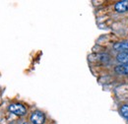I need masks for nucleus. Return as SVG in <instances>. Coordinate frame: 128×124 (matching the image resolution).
<instances>
[{
  "mask_svg": "<svg viewBox=\"0 0 128 124\" xmlns=\"http://www.w3.org/2000/svg\"><path fill=\"white\" fill-rule=\"evenodd\" d=\"M8 109H9L10 112L14 113L15 115H18V116H23L27 113L26 108L21 104H12L9 106Z\"/></svg>",
  "mask_w": 128,
  "mask_h": 124,
  "instance_id": "f257e3e1",
  "label": "nucleus"
},
{
  "mask_svg": "<svg viewBox=\"0 0 128 124\" xmlns=\"http://www.w3.org/2000/svg\"><path fill=\"white\" fill-rule=\"evenodd\" d=\"M46 115L42 111H34L31 115V122L32 124H44Z\"/></svg>",
  "mask_w": 128,
  "mask_h": 124,
  "instance_id": "f03ea898",
  "label": "nucleus"
},
{
  "mask_svg": "<svg viewBox=\"0 0 128 124\" xmlns=\"http://www.w3.org/2000/svg\"><path fill=\"white\" fill-rule=\"evenodd\" d=\"M114 9L118 13H124V12L128 11V0H123V1H119V2L115 3Z\"/></svg>",
  "mask_w": 128,
  "mask_h": 124,
  "instance_id": "7ed1b4c3",
  "label": "nucleus"
},
{
  "mask_svg": "<svg viewBox=\"0 0 128 124\" xmlns=\"http://www.w3.org/2000/svg\"><path fill=\"white\" fill-rule=\"evenodd\" d=\"M113 47L116 50L119 51H124V50H128V42H117L115 44Z\"/></svg>",
  "mask_w": 128,
  "mask_h": 124,
  "instance_id": "423d86ee",
  "label": "nucleus"
},
{
  "mask_svg": "<svg viewBox=\"0 0 128 124\" xmlns=\"http://www.w3.org/2000/svg\"><path fill=\"white\" fill-rule=\"evenodd\" d=\"M127 120H128V119H127Z\"/></svg>",
  "mask_w": 128,
  "mask_h": 124,
  "instance_id": "6e6552de",
  "label": "nucleus"
},
{
  "mask_svg": "<svg viewBox=\"0 0 128 124\" xmlns=\"http://www.w3.org/2000/svg\"><path fill=\"white\" fill-rule=\"evenodd\" d=\"M116 60L121 64L128 65V52H119L116 56Z\"/></svg>",
  "mask_w": 128,
  "mask_h": 124,
  "instance_id": "20e7f679",
  "label": "nucleus"
},
{
  "mask_svg": "<svg viewBox=\"0 0 128 124\" xmlns=\"http://www.w3.org/2000/svg\"><path fill=\"white\" fill-rule=\"evenodd\" d=\"M115 72L119 75H128V65L125 64H121L115 67Z\"/></svg>",
  "mask_w": 128,
  "mask_h": 124,
  "instance_id": "39448f33",
  "label": "nucleus"
},
{
  "mask_svg": "<svg viewBox=\"0 0 128 124\" xmlns=\"http://www.w3.org/2000/svg\"><path fill=\"white\" fill-rule=\"evenodd\" d=\"M120 113L123 117H125L126 119H128V106L127 104H123L120 108Z\"/></svg>",
  "mask_w": 128,
  "mask_h": 124,
  "instance_id": "0eeeda50",
  "label": "nucleus"
}]
</instances>
